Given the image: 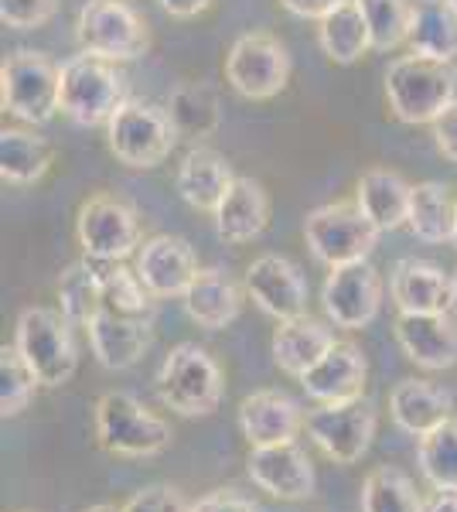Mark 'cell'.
Here are the masks:
<instances>
[{
  "mask_svg": "<svg viewBox=\"0 0 457 512\" xmlns=\"http://www.w3.org/2000/svg\"><path fill=\"white\" fill-rule=\"evenodd\" d=\"M457 99L454 62L427 59V55H400L386 72V103L393 117L410 127L434 123L447 103Z\"/></svg>",
  "mask_w": 457,
  "mask_h": 512,
  "instance_id": "1",
  "label": "cell"
},
{
  "mask_svg": "<svg viewBox=\"0 0 457 512\" xmlns=\"http://www.w3.org/2000/svg\"><path fill=\"white\" fill-rule=\"evenodd\" d=\"M127 99V72L120 62L93 52L62 62V113L79 127H106Z\"/></svg>",
  "mask_w": 457,
  "mask_h": 512,
  "instance_id": "2",
  "label": "cell"
},
{
  "mask_svg": "<svg viewBox=\"0 0 457 512\" xmlns=\"http://www.w3.org/2000/svg\"><path fill=\"white\" fill-rule=\"evenodd\" d=\"M96 441L116 458H154L171 448V424L147 410L134 393L113 390L96 400Z\"/></svg>",
  "mask_w": 457,
  "mask_h": 512,
  "instance_id": "3",
  "label": "cell"
},
{
  "mask_svg": "<svg viewBox=\"0 0 457 512\" xmlns=\"http://www.w3.org/2000/svg\"><path fill=\"white\" fill-rule=\"evenodd\" d=\"M226 379L219 362L198 342H181L164 355L157 373V396L181 417H209L219 410Z\"/></svg>",
  "mask_w": 457,
  "mask_h": 512,
  "instance_id": "4",
  "label": "cell"
},
{
  "mask_svg": "<svg viewBox=\"0 0 457 512\" xmlns=\"http://www.w3.org/2000/svg\"><path fill=\"white\" fill-rule=\"evenodd\" d=\"M0 103L14 120L41 127L62 113V65L45 52L18 48L0 65Z\"/></svg>",
  "mask_w": 457,
  "mask_h": 512,
  "instance_id": "5",
  "label": "cell"
},
{
  "mask_svg": "<svg viewBox=\"0 0 457 512\" xmlns=\"http://www.w3.org/2000/svg\"><path fill=\"white\" fill-rule=\"evenodd\" d=\"M178 140L181 134L174 127L168 106L144 103V99H127L106 123V144H110L113 158L137 171L168 161Z\"/></svg>",
  "mask_w": 457,
  "mask_h": 512,
  "instance_id": "6",
  "label": "cell"
},
{
  "mask_svg": "<svg viewBox=\"0 0 457 512\" xmlns=\"http://www.w3.org/2000/svg\"><path fill=\"white\" fill-rule=\"evenodd\" d=\"M379 226L359 209V202H331L318 205L304 219V239L314 260L328 270L345 263H362L379 246Z\"/></svg>",
  "mask_w": 457,
  "mask_h": 512,
  "instance_id": "7",
  "label": "cell"
},
{
  "mask_svg": "<svg viewBox=\"0 0 457 512\" xmlns=\"http://www.w3.org/2000/svg\"><path fill=\"white\" fill-rule=\"evenodd\" d=\"M76 239L86 260L120 263L144 246V222L134 202L113 192H99L79 205Z\"/></svg>",
  "mask_w": 457,
  "mask_h": 512,
  "instance_id": "8",
  "label": "cell"
},
{
  "mask_svg": "<svg viewBox=\"0 0 457 512\" xmlns=\"http://www.w3.org/2000/svg\"><path fill=\"white\" fill-rule=\"evenodd\" d=\"M76 41L82 52L113 62H134L151 48V28L127 0H86L76 18Z\"/></svg>",
  "mask_w": 457,
  "mask_h": 512,
  "instance_id": "9",
  "label": "cell"
},
{
  "mask_svg": "<svg viewBox=\"0 0 457 512\" xmlns=\"http://www.w3.org/2000/svg\"><path fill=\"white\" fill-rule=\"evenodd\" d=\"M72 321L55 308H24L14 325V345L35 366L41 386H65L76 376L79 349Z\"/></svg>",
  "mask_w": 457,
  "mask_h": 512,
  "instance_id": "10",
  "label": "cell"
},
{
  "mask_svg": "<svg viewBox=\"0 0 457 512\" xmlns=\"http://www.w3.org/2000/svg\"><path fill=\"white\" fill-rule=\"evenodd\" d=\"M290 55L287 45L270 31H246L232 41L226 55V82L243 99H273L287 89Z\"/></svg>",
  "mask_w": 457,
  "mask_h": 512,
  "instance_id": "11",
  "label": "cell"
},
{
  "mask_svg": "<svg viewBox=\"0 0 457 512\" xmlns=\"http://www.w3.org/2000/svg\"><path fill=\"white\" fill-rule=\"evenodd\" d=\"M376 410L365 400L318 403V410L304 417V431L335 465H355L365 458L376 437Z\"/></svg>",
  "mask_w": 457,
  "mask_h": 512,
  "instance_id": "12",
  "label": "cell"
},
{
  "mask_svg": "<svg viewBox=\"0 0 457 512\" xmlns=\"http://www.w3.org/2000/svg\"><path fill=\"white\" fill-rule=\"evenodd\" d=\"M324 315L335 321V328L345 332H359V328L372 325L382 308V277L369 260L345 263L335 267L324 277L321 287Z\"/></svg>",
  "mask_w": 457,
  "mask_h": 512,
  "instance_id": "13",
  "label": "cell"
},
{
  "mask_svg": "<svg viewBox=\"0 0 457 512\" xmlns=\"http://www.w3.org/2000/svg\"><path fill=\"white\" fill-rule=\"evenodd\" d=\"M246 294L263 315L290 321L307 315V280L287 256L263 253L246 267Z\"/></svg>",
  "mask_w": 457,
  "mask_h": 512,
  "instance_id": "14",
  "label": "cell"
},
{
  "mask_svg": "<svg viewBox=\"0 0 457 512\" xmlns=\"http://www.w3.org/2000/svg\"><path fill=\"white\" fill-rule=\"evenodd\" d=\"M246 472L253 478V485H260V489L270 492L273 499L301 502V499H311L314 495V465L297 441H280V444L253 448L249 451V461H246Z\"/></svg>",
  "mask_w": 457,
  "mask_h": 512,
  "instance_id": "15",
  "label": "cell"
},
{
  "mask_svg": "<svg viewBox=\"0 0 457 512\" xmlns=\"http://www.w3.org/2000/svg\"><path fill=\"white\" fill-rule=\"evenodd\" d=\"M134 270L144 280L147 291L164 301V297H185L191 280H195L202 267H198V256L188 239L161 233L144 239V246L137 250Z\"/></svg>",
  "mask_w": 457,
  "mask_h": 512,
  "instance_id": "16",
  "label": "cell"
},
{
  "mask_svg": "<svg viewBox=\"0 0 457 512\" xmlns=\"http://www.w3.org/2000/svg\"><path fill=\"white\" fill-rule=\"evenodd\" d=\"M365 379H369V362L362 349L348 338H338L301 376V386L314 403H348L362 400Z\"/></svg>",
  "mask_w": 457,
  "mask_h": 512,
  "instance_id": "17",
  "label": "cell"
},
{
  "mask_svg": "<svg viewBox=\"0 0 457 512\" xmlns=\"http://www.w3.org/2000/svg\"><path fill=\"white\" fill-rule=\"evenodd\" d=\"M393 335L406 359L417 362L420 369L440 373V369L457 366V321L451 311H440V315L400 311L393 321Z\"/></svg>",
  "mask_w": 457,
  "mask_h": 512,
  "instance_id": "18",
  "label": "cell"
},
{
  "mask_svg": "<svg viewBox=\"0 0 457 512\" xmlns=\"http://www.w3.org/2000/svg\"><path fill=\"white\" fill-rule=\"evenodd\" d=\"M389 297L396 311L410 315H440L454 308V277H447L437 263L406 256L389 274Z\"/></svg>",
  "mask_w": 457,
  "mask_h": 512,
  "instance_id": "19",
  "label": "cell"
},
{
  "mask_svg": "<svg viewBox=\"0 0 457 512\" xmlns=\"http://www.w3.org/2000/svg\"><path fill=\"white\" fill-rule=\"evenodd\" d=\"M304 417L307 414L301 410V403L284 390H256L239 403V431L249 441V448L297 441Z\"/></svg>",
  "mask_w": 457,
  "mask_h": 512,
  "instance_id": "20",
  "label": "cell"
},
{
  "mask_svg": "<svg viewBox=\"0 0 457 512\" xmlns=\"http://www.w3.org/2000/svg\"><path fill=\"white\" fill-rule=\"evenodd\" d=\"M86 335H89V345H93L99 366L113 369V373L134 369L137 362L144 359V352L151 349V321L123 318L106 308H99L93 315V321L86 325Z\"/></svg>",
  "mask_w": 457,
  "mask_h": 512,
  "instance_id": "21",
  "label": "cell"
},
{
  "mask_svg": "<svg viewBox=\"0 0 457 512\" xmlns=\"http://www.w3.org/2000/svg\"><path fill=\"white\" fill-rule=\"evenodd\" d=\"M232 181H236V175H232V164L226 161V154H219L209 144H195L178 164L174 188H178V195L185 198L191 209L215 216V209L222 205Z\"/></svg>",
  "mask_w": 457,
  "mask_h": 512,
  "instance_id": "22",
  "label": "cell"
},
{
  "mask_svg": "<svg viewBox=\"0 0 457 512\" xmlns=\"http://www.w3.org/2000/svg\"><path fill=\"white\" fill-rule=\"evenodd\" d=\"M267 222H270L267 188L246 175H236L226 198H222V205L215 209V233H219V239H226L229 246H243L253 243L267 229Z\"/></svg>",
  "mask_w": 457,
  "mask_h": 512,
  "instance_id": "23",
  "label": "cell"
},
{
  "mask_svg": "<svg viewBox=\"0 0 457 512\" xmlns=\"http://www.w3.org/2000/svg\"><path fill=\"white\" fill-rule=\"evenodd\" d=\"M181 301H185L188 318L195 321L198 328H205V332H222V328H229L232 321L239 318V311H243V291H239L236 280L219 267L198 270Z\"/></svg>",
  "mask_w": 457,
  "mask_h": 512,
  "instance_id": "24",
  "label": "cell"
},
{
  "mask_svg": "<svg viewBox=\"0 0 457 512\" xmlns=\"http://www.w3.org/2000/svg\"><path fill=\"white\" fill-rule=\"evenodd\" d=\"M451 410H454V396L444 386L427 383V379H403L389 393L393 424L413 437L437 431L444 420H451Z\"/></svg>",
  "mask_w": 457,
  "mask_h": 512,
  "instance_id": "25",
  "label": "cell"
},
{
  "mask_svg": "<svg viewBox=\"0 0 457 512\" xmlns=\"http://www.w3.org/2000/svg\"><path fill=\"white\" fill-rule=\"evenodd\" d=\"M410 195L413 185L389 168H369L355 185L359 209L379 226V233H393L410 219Z\"/></svg>",
  "mask_w": 457,
  "mask_h": 512,
  "instance_id": "26",
  "label": "cell"
},
{
  "mask_svg": "<svg viewBox=\"0 0 457 512\" xmlns=\"http://www.w3.org/2000/svg\"><path fill=\"white\" fill-rule=\"evenodd\" d=\"M335 342H338L335 332H331L324 321H314L304 315V318L280 321V328L273 332L270 349H273V362L280 366V373L301 379Z\"/></svg>",
  "mask_w": 457,
  "mask_h": 512,
  "instance_id": "27",
  "label": "cell"
},
{
  "mask_svg": "<svg viewBox=\"0 0 457 512\" xmlns=\"http://www.w3.org/2000/svg\"><path fill=\"white\" fill-rule=\"evenodd\" d=\"M406 45L417 55L440 62L457 59V7L451 0H413V21Z\"/></svg>",
  "mask_w": 457,
  "mask_h": 512,
  "instance_id": "28",
  "label": "cell"
},
{
  "mask_svg": "<svg viewBox=\"0 0 457 512\" xmlns=\"http://www.w3.org/2000/svg\"><path fill=\"white\" fill-rule=\"evenodd\" d=\"M406 226L423 243H454L457 233V198L444 181H420L410 195V219Z\"/></svg>",
  "mask_w": 457,
  "mask_h": 512,
  "instance_id": "29",
  "label": "cell"
},
{
  "mask_svg": "<svg viewBox=\"0 0 457 512\" xmlns=\"http://www.w3.org/2000/svg\"><path fill=\"white\" fill-rule=\"evenodd\" d=\"M52 161L55 151L45 137H38L35 130L4 127V134H0V178L7 185H35L48 175Z\"/></svg>",
  "mask_w": 457,
  "mask_h": 512,
  "instance_id": "30",
  "label": "cell"
},
{
  "mask_svg": "<svg viewBox=\"0 0 457 512\" xmlns=\"http://www.w3.org/2000/svg\"><path fill=\"white\" fill-rule=\"evenodd\" d=\"M318 45L335 65H352L369 52V24H365L355 0H345L318 21Z\"/></svg>",
  "mask_w": 457,
  "mask_h": 512,
  "instance_id": "31",
  "label": "cell"
},
{
  "mask_svg": "<svg viewBox=\"0 0 457 512\" xmlns=\"http://www.w3.org/2000/svg\"><path fill=\"white\" fill-rule=\"evenodd\" d=\"M168 113L178 127L181 137H191V140H205L219 130L222 123V103H219V93L205 82H178L171 89V99H168Z\"/></svg>",
  "mask_w": 457,
  "mask_h": 512,
  "instance_id": "32",
  "label": "cell"
},
{
  "mask_svg": "<svg viewBox=\"0 0 457 512\" xmlns=\"http://www.w3.org/2000/svg\"><path fill=\"white\" fill-rule=\"evenodd\" d=\"M96 274H99V297H103L106 311L123 318L154 321V294L144 287L137 270L123 267L120 260V263H96Z\"/></svg>",
  "mask_w": 457,
  "mask_h": 512,
  "instance_id": "33",
  "label": "cell"
},
{
  "mask_svg": "<svg viewBox=\"0 0 457 512\" xmlns=\"http://www.w3.org/2000/svg\"><path fill=\"white\" fill-rule=\"evenodd\" d=\"M362 512H427L413 478L393 465H379L362 482Z\"/></svg>",
  "mask_w": 457,
  "mask_h": 512,
  "instance_id": "34",
  "label": "cell"
},
{
  "mask_svg": "<svg viewBox=\"0 0 457 512\" xmlns=\"http://www.w3.org/2000/svg\"><path fill=\"white\" fill-rule=\"evenodd\" d=\"M103 308L99 297V274L93 260H76L58 277V311L76 328H86L96 311Z\"/></svg>",
  "mask_w": 457,
  "mask_h": 512,
  "instance_id": "35",
  "label": "cell"
},
{
  "mask_svg": "<svg viewBox=\"0 0 457 512\" xmlns=\"http://www.w3.org/2000/svg\"><path fill=\"white\" fill-rule=\"evenodd\" d=\"M369 24L372 52H396L410 38L413 0H355Z\"/></svg>",
  "mask_w": 457,
  "mask_h": 512,
  "instance_id": "36",
  "label": "cell"
},
{
  "mask_svg": "<svg viewBox=\"0 0 457 512\" xmlns=\"http://www.w3.org/2000/svg\"><path fill=\"white\" fill-rule=\"evenodd\" d=\"M420 472L434 489H457V420H444L417 444Z\"/></svg>",
  "mask_w": 457,
  "mask_h": 512,
  "instance_id": "37",
  "label": "cell"
},
{
  "mask_svg": "<svg viewBox=\"0 0 457 512\" xmlns=\"http://www.w3.org/2000/svg\"><path fill=\"white\" fill-rule=\"evenodd\" d=\"M38 386H41V376L21 355L18 345H4V349H0V414H4V420L28 410Z\"/></svg>",
  "mask_w": 457,
  "mask_h": 512,
  "instance_id": "38",
  "label": "cell"
},
{
  "mask_svg": "<svg viewBox=\"0 0 457 512\" xmlns=\"http://www.w3.org/2000/svg\"><path fill=\"white\" fill-rule=\"evenodd\" d=\"M58 14V0H0V21L14 31L45 28Z\"/></svg>",
  "mask_w": 457,
  "mask_h": 512,
  "instance_id": "39",
  "label": "cell"
},
{
  "mask_svg": "<svg viewBox=\"0 0 457 512\" xmlns=\"http://www.w3.org/2000/svg\"><path fill=\"white\" fill-rule=\"evenodd\" d=\"M123 512H191V506L171 485H147L123 502Z\"/></svg>",
  "mask_w": 457,
  "mask_h": 512,
  "instance_id": "40",
  "label": "cell"
},
{
  "mask_svg": "<svg viewBox=\"0 0 457 512\" xmlns=\"http://www.w3.org/2000/svg\"><path fill=\"white\" fill-rule=\"evenodd\" d=\"M191 512H263L249 495L236 489H215L209 495H202L198 502H191Z\"/></svg>",
  "mask_w": 457,
  "mask_h": 512,
  "instance_id": "41",
  "label": "cell"
},
{
  "mask_svg": "<svg viewBox=\"0 0 457 512\" xmlns=\"http://www.w3.org/2000/svg\"><path fill=\"white\" fill-rule=\"evenodd\" d=\"M430 130H434L437 151L444 154L451 164H457V99L454 103H447V110L430 123Z\"/></svg>",
  "mask_w": 457,
  "mask_h": 512,
  "instance_id": "42",
  "label": "cell"
},
{
  "mask_svg": "<svg viewBox=\"0 0 457 512\" xmlns=\"http://www.w3.org/2000/svg\"><path fill=\"white\" fill-rule=\"evenodd\" d=\"M338 4H345V0H280L284 11H290L294 18H304V21H321L324 14H331Z\"/></svg>",
  "mask_w": 457,
  "mask_h": 512,
  "instance_id": "43",
  "label": "cell"
},
{
  "mask_svg": "<svg viewBox=\"0 0 457 512\" xmlns=\"http://www.w3.org/2000/svg\"><path fill=\"white\" fill-rule=\"evenodd\" d=\"M212 4H215V0H161L164 11H168L171 18H178V21L198 18V14H205Z\"/></svg>",
  "mask_w": 457,
  "mask_h": 512,
  "instance_id": "44",
  "label": "cell"
},
{
  "mask_svg": "<svg viewBox=\"0 0 457 512\" xmlns=\"http://www.w3.org/2000/svg\"><path fill=\"white\" fill-rule=\"evenodd\" d=\"M427 512H457V489H434Z\"/></svg>",
  "mask_w": 457,
  "mask_h": 512,
  "instance_id": "45",
  "label": "cell"
},
{
  "mask_svg": "<svg viewBox=\"0 0 457 512\" xmlns=\"http://www.w3.org/2000/svg\"><path fill=\"white\" fill-rule=\"evenodd\" d=\"M86 512H123V509H116V506H110V502H99V506H89Z\"/></svg>",
  "mask_w": 457,
  "mask_h": 512,
  "instance_id": "46",
  "label": "cell"
},
{
  "mask_svg": "<svg viewBox=\"0 0 457 512\" xmlns=\"http://www.w3.org/2000/svg\"><path fill=\"white\" fill-rule=\"evenodd\" d=\"M454 311H457V274H454Z\"/></svg>",
  "mask_w": 457,
  "mask_h": 512,
  "instance_id": "47",
  "label": "cell"
},
{
  "mask_svg": "<svg viewBox=\"0 0 457 512\" xmlns=\"http://www.w3.org/2000/svg\"><path fill=\"white\" fill-rule=\"evenodd\" d=\"M454 246H457V233H454Z\"/></svg>",
  "mask_w": 457,
  "mask_h": 512,
  "instance_id": "48",
  "label": "cell"
},
{
  "mask_svg": "<svg viewBox=\"0 0 457 512\" xmlns=\"http://www.w3.org/2000/svg\"><path fill=\"white\" fill-rule=\"evenodd\" d=\"M451 4H454V7H457V0H451Z\"/></svg>",
  "mask_w": 457,
  "mask_h": 512,
  "instance_id": "49",
  "label": "cell"
}]
</instances>
